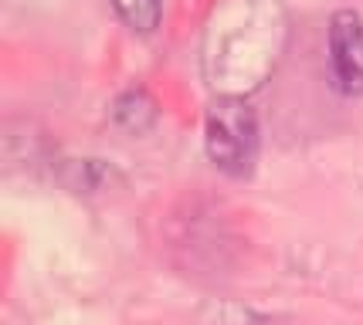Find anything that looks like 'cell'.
I'll list each match as a JSON object with an SVG mask.
<instances>
[{
    "mask_svg": "<svg viewBox=\"0 0 363 325\" xmlns=\"http://www.w3.org/2000/svg\"><path fill=\"white\" fill-rule=\"evenodd\" d=\"M197 325H272V319L241 302H207L197 312Z\"/></svg>",
    "mask_w": 363,
    "mask_h": 325,
    "instance_id": "obj_6",
    "label": "cell"
},
{
    "mask_svg": "<svg viewBox=\"0 0 363 325\" xmlns=\"http://www.w3.org/2000/svg\"><path fill=\"white\" fill-rule=\"evenodd\" d=\"M112 122L129 136H143L157 122V98L146 89H126L112 102Z\"/></svg>",
    "mask_w": 363,
    "mask_h": 325,
    "instance_id": "obj_5",
    "label": "cell"
},
{
    "mask_svg": "<svg viewBox=\"0 0 363 325\" xmlns=\"http://www.w3.org/2000/svg\"><path fill=\"white\" fill-rule=\"evenodd\" d=\"M109 4L116 7V14L140 34H153L163 21V0H109Z\"/></svg>",
    "mask_w": 363,
    "mask_h": 325,
    "instance_id": "obj_7",
    "label": "cell"
},
{
    "mask_svg": "<svg viewBox=\"0 0 363 325\" xmlns=\"http://www.w3.org/2000/svg\"><path fill=\"white\" fill-rule=\"evenodd\" d=\"M330 75L336 92L363 95V21L353 11H336L330 21Z\"/></svg>",
    "mask_w": 363,
    "mask_h": 325,
    "instance_id": "obj_3",
    "label": "cell"
},
{
    "mask_svg": "<svg viewBox=\"0 0 363 325\" xmlns=\"http://www.w3.org/2000/svg\"><path fill=\"white\" fill-rule=\"evenodd\" d=\"M289 47L282 0H214L201 38V72L214 98L258 92Z\"/></svg>",
    "mask_w": 363,
    "mask_h": 325,
    "instance_id": "obj_1",
    "label": "cell"
},
{
    "mask_svg": "<svg viewBox=\"0 0 363 325\" xmlns=\"http://www.w3.org/2000/svg\"><path fill=\"white\" fill-rule=\"evenodd\" d=\"M211 163L228 176H248L258 159V115L245 98H214L204 119Z\"/></svg>",
    "mask_w": 363,
    "mask_h": 325,
    "instance_id": "obj_2",
    "label": "cell"
},
{
    "mask_svg": "<svg viewBox=\"0 0 363 325\" xmlns=\"http://www.w3.org/2000/svg\"><path fill=\"white\" fill-rule=\"evenodd\" d=\"M58 183L75 193V197H109L112 190H123L126 186V176L116 170L106 159H95V156H85V159H62L58 163Z\"/></svg>",
    "mask_w": 363,
    "mask_h": 325,
    "instance_id": "obj_4",
    "label": "cell"
}]
</instances>
